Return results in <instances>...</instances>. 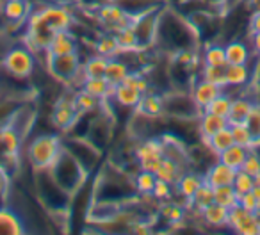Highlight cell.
Listing matches in <instances>:
<instances>
[{
    "label": "cell",
    "instance_id": "1",
    "mask_svg": "<svg viewBox=\"0 0 260 235\" xmlns=\"http://www.w3.org/2000/svg\"><path fill=\"white\" fill-rule=\"evenodd\" d=\"M155 50L164 55H175L185 50H202V40L196 27L171 2L159 11Z\"/></svg>",
    "mask_w": 260,
    "mask_h": 235
},
{
    "label": "cell",
    "instance_id": "2",
    "mask_svg": "<svg viewBox=\"0 0 260 235\" xmlns=\"http://www.w3.org/2000/svg\"><path fill=\"white\" fill-rule=\"evenodd\" d=\"M34 189L38 202L47 212L70 210L72 194L57 184L50 170H34Z\"/></svg>",
    "mask_w": 260,
    "mask_h": 235
},
{
    "label": "cell",
    "instance_id": "3",
    "mask_svg": "<svg viewBox=\"0 0 260 235\" xmlns=\"http://www.w3.org/2000/svg\"><path fill=\"white\" fill-rule=\"evenodd\" d=\"M54 175V178L57 180V184L61 185L64 191H68L70 194L77 192L87 180H89L91 173L72 155L70 152H66L62 148V152L59 153V157L55 159V162L52 164V167H48Z\"/></svg>",
    "mask_w": 260,
    "mask_h": 235
},
{
    "label": "cell",
    "instance_id": "4",
    "mask_svg": "<svg viewBox=\"0 0 260 235\" xmlns=\"http://www.w3.org/2000/svg\"><path fill=\"white\" fill-rule=\"evenodd\" d=\"M62 152V138L59 134H40L27 145V160L32 170H48Z\"/></svg>",
    "mask_w": 260,
    "mask_h": 235
},
{
    "label": "cell",
    "instance_id": "5",
    "mask_svg": "<svg viewBox=\"0 0 260 235\" xmlns=\"http://www.w3.org/2000/svg\"><path fill=\"white\" fill-rule=\"evenodd\" d=\"M62 148L70 152L91 175L98 171V167L104 162V150H100L96 145L89 141L84 136H72L62 139Z\"/></svg>",
    "mask_w": 260,
    "mask_h": 235
},
{
    "label": "cell",
    "instance_id": "6",
    "mask_svg": "<svg viewBox=\"0 0 260 235\" xmlns=\"http://www.w3.org/2000/svg\"><path fill=\"white\" fill-rule=\"evenodd\" d=\"M164 116L168 118H180V120H198L202 109L192 98L191 91L171 89L162 94Z\"/></svg>",
    "mask_w": 260,
    "mask_h": 235
},
{
    "label": "cell",
    "instance_id": "7",
    "mask_svg": "<svg viewBox=\"0 0 260 235\" xmlns=\"http://www.w3.org/2000/svg\"><path fill=\"white\" fill-rule=\"evenodd\" d=\"M82 57L79 52L75 54H64V55H47L45 54V68L48 75L55 82L62 86H70L72 80L75 79L77 73L82 70Z\"/></svg>",
    "mask_w": 260,
    "mask_h": 235
},
{
    "label": "cell",
    "instance_id": "8",
    "mask_svg": "<svg viewBox=\"0 0 260 235\" xmlns=\"http://www.w3.org/2000/svg\"><path fill=\"white\" fill-rule=\"evenodd\" d=\"M0 64L9 73L20 79H30L36 68V54L27 45L23 47H11L6 55L0 59Z\"/></svg>",
    "mask_w": 260,
    "mask_h": 235
},
{
    "label": "cell",
    "instance_id": "9",
    "mask_svg": "<svg viewBox=\"0 0 260 235\" xmlns=\"http://www.w3.org/2000/svg\"><path fill=\"white\" fill-rule=\"evenodd\" d=\"M79 116L80 112L75 104V91L72 89V93H64L55 98L50 112V121L54 128L61 132H70L75 121L79 120Z\"/></svg>",
    "mask_w": 260,
    "mask_h": 235
},
{
    "label": "cell",
    "instance_id": "10",
    "mask_svg": "<svg viewBox=\"0 0 260 235\" xmlns=\"http://www.w3.org/2000/svg\"><path fill=\"white\" fill-rule=\"evenodd\" d=\"M94 18H96L98 27H102L104 32H112V34L119 32L123 29H128L134 23V18L130 15H126L121 8H118L112 0L94 13Z\"/></svg>",
    "mask_w": 260,
    "mask_h": 235
},
{
    "label": "cell",
    "instance_id": "11",
    "mask_svg": "<svg viewBox=\"0 0 260 235\" xmlns=\"http://www.w3.org/2000/svg\"><path fill=\"white\" fill-rule=\"evenodd\" d=\"M164 157V145L160 138L143 139L136 146V160L139 167L146 171H155Z\"/></svg>",
    "mask_w": 260,
    "mask_h": 235
},
{
    "label": "cell",
    "instance_id": "12",
    "mask_svg": "<svg viewBox=\"0 0 260 235\" xmlns=\"http://www.w3.org/2000/svg\"><path fill=\"white\" fill-rule=\"evenodd\" d=\"M160 11V9H159ZM159 11L146 13L139 16L132 23V29L138 38V43L141 50H150L155 48V36H157V22H159Z\"/></svg>",
    "mask_w": 260,
    "mask_h": 235
},
{
    "label": "cell",
    "instance_id": "13",
    "mask_svg": "<svg viewBox=\"0 0 260 235\" xmlns=\"http://www.w3.org/2000/svg\"><path fill=\"white\" fill-rule=\"evenodd\" d=\"M30 13H32V0H11V2H4V15H6V32L11 30L23 29L25 30L27 20H29Z\"/></svg>",
    "mask_w": 260,
    "mask_h": 235
},
{
    "label": "cell",
    "instance_id": "14",
    "mask_svg": "<svg viewBox=\"0 0 260 235\" xmlns=\"http://www.w3.org/2000/svg\"><path fill=\"white\" fill-rule=\"evenodd\" d=\"M228 228L239 235H260V228L253 217V212H248L241 205H235L234 209H230Z\"/></svg>",
    "mask_w": 260,
    "mask_h": 235
},
{
    "label": "cell",
    "instance_id": "15",
    "mask_svg": "<svg viewBox=\"0 0 260 235\" xmlns=\"http://www.w3.org/2000/svg\"><path fill=\"white\" fill-rule=\"evenodd\" d=\"M112 2L134 20L146 15V13L159 11L166 4H170V0H112Z\"/></svg>",
    "mask_w": 260,
    "mask_h": 235
},
{
    "label": "cell",
    "instance_id": "16",
    "mask_svg": "<svg viewBox=\"0 0 260 235\" xmlns=\"http://www.w3.org/2000/svg\"><path fill=\"white\" fill-rule=\"evenodd\" d=\"M224 52H226V62L228 64H249L255 59L249 41L244 38L230 40L224 43Z\"/></svg>",
    "mask_w": 260,
    "mask_h": 235
},
{
    "label": "cell",
    "instance_id": "17",
    "mask_svg": "<svg viewBox=\"0 0 260 235\" xmlns=\"http://www.w3.org/2000/svg\"><path fill=\"white\" fill-rule=\"evenodd\" d=\"M80 45L77 40L75 32L72 29L68 30H59L54 34L50 45L47 48V55H64V54H75L79 52Z\"/></svg>",
    "mask_w": 260,
    "mask_h": 235
},
{
    "label": "cell",
    "instance_id": "18",
    "mask_svg": "<svg viewBox=\"0 0 260 235\" xmlns=\"http://www.w3.org/2000/svg\"><path fill=\"white\" fill-rule=\"evenodd\" d=\"M237 170L226 166L224 162H221L219 159L216 160L214 164H210L207 167V171L203 173V180L205 184L212 185V187H219V185H232L234 184V178Z\"/></svg>",
    "mask_w": 260,
    "mask_h": 235
},
{
    "label": "cell",
    "instance_id": "19",
    "mask_svg": "<svg viewBox=\"0 0 260 235\" xmlns=\"http://www.w3.org/2000/svg\"><path fill=\"white\" fill-rule=\"evenodd\" d=\"M203 184H205L203 173L194 171V170H187L185 173H182V177L178 178V182L175 184V192H177L185 203H189L192 194H194Z\"/></svg>",
    "mask_w": 260,
    "mask_h": 235
},
{
    "label": "cell",
    "instance_id": "20",
    "mask_svg": "<svg viewBox=\"0 0 260 235\" xmlns=\"http://www.w3.org/2000/svg\"><path fill=\"white\" fill-rule=\"evenodd\" d=\"M189 91H191L192 98H194V102L198 104V107L203 111V109H205L214 98L219 96L224 89L219 86H216V84L209 82V80H205V79H196Z\"/></svg>",
    "mask_w": 260,
    "mask_h": 235
},
{
    "label": "cell",
    "instance_id": "21",
    "mask_svg": "<svg viewBox=\"0 0 260 235\" xmlns=\"http://www.w3.org/2000/svg\"><path fill=\"white\" fill-rule=\"evenodd\" d=\"M253 73L255 70L249 64H226L224 66V75H226V87H237L244 89L246 86L253 82ZM224 87V89H226Z\"/></svg>",
    "mask_w": 260,
    "mask_h": 235
},
{
    "label": "cell",
    "instance_id": "22",
    "mask_svg": "<svg viewBox=\"0 0 260 235\" xmlns=\"http://www.w3.org/2000/svg\"><path fill=\"white\" fill-rule=\"evenodd\" d=\"M27 226L20 214L9 207H0V235H22Z\"/></svg>",
    "mask_w": 260,
    "mask_h": 235
},
{
    "label": "cell",
    "instance_id": "23",
    "mask_svg": "<svg viewBox=\"0 0 260 235\" xmlns=\"http://www.w3.org/2000/svg\"><path fill=\"white\" fill-rule=\"evenodd\" d=\"M228 120L223 118V116L212 114V112L202 111L198 118V130H200V139L202 141H207L209 138H212L216 132L223 130L224 127H228Z\"/></svg>",
    "mask_w": 260,
    "mask_h": 235
},
{
    "label": "cell",
    "instance_id": "24",
    "mask_svg": "<svg viewBox=\"0 0 260 235\" xmlns=\"http://www.w3.org/2000/svg\"><path fill=\"white\" fill-rule=\"evenodd\" d=\"M111 98L119 105V107H123V109H136L139 105V102H141L143 93L139 89H136V87H132V86H128V84H123L121 82V84H118V86H114Z\"/></svg>",
    "mask_w": 260,
    "mask_h": 235
},
{
    "label": "cell",
    "instance_id": "25",
    "mask_svg": "<svg viewBox=\"0 0 260 235\" xmlns=\"http://www.w3.org/2000/svg\"><path fill=\"white\" fill-rule=\"evenodd\" d=\"M228 216H230V209L219 205V203H210L207 209L200 212L202 221L210 228H228Z\"/></svg>",
    "mask_w": 260,
    "mask_h": 235
},
{
    "label": "cell",
    "instance_id": "26",
    "mask_svg": "<svg viewBox=\"0 0 260 235\" xmlns=\"http://www.w3.org/2000/svg\"><path fill=\"white\" fill-rule=\"evenodd\" d=\"M136 111L143 112V114L150 116V118H157V116L164 114V100L162 94L157 93V91H148V93L143 94L141 102L136 107Z\"/></svg>",
    "mask_w": 260,
    "mask_h": 235
},
{
    "label": "cell",
    "instance_id": "27",
    "mask_svg": "<svg viewBox=\"0 0 260 235\" xmlns=\"http://www.w3.org/2000/svg\"><path fill=\"white\" fill-rule=\"evenodd\" d=\"M202 64L209 66H224L226 62V52H224V45L219 41H214V43H207L202 47Z\"/></svg>",
    "mask_w": 260,
    "mask_h": 235
},
{
    "label": "cell",
    "instance_id": "28",
    "mask_svg": "<svg viewBox=\"0 0 260 235\" xmlns=\"http://www.w3.org/2000/svg\"><path fill=\"white\" fill-rule=\"evenodd\" d=\"M153 173H155V177L159 180L170 182V184L175 185L178 182V178L182 177V173H185V170L170 157H162V160L159 162V166H157V170Z\"/></svg>",
    "mask_w": 260,
    "mask_h": 235
},
{
    "label": "cell",
    "instance_id": "29",
    "mask_svg": "<svg viewBox=\"0 0 260 235\" xmlns=\"http://www.w3.org/2000/svg\"><path fill=\"white\" fill-rule=\"evenodd\" d=\"M93 52L94 54L104 55V57H107V59L118 57L119 55V45H118V40H116V34L104 32V34H100V36H96Z\"/></svg>",
    "mask_w": 260,
    "mask_h": 235
},
{
    "label": "cell",
    "instance_id": "30",
    "mask_svg": "<svg viewBox=\"0 0 260 235\" xmlns=\"http://www.w3.org/2000/svg\"><path fill=\"white\" fill-rule=\"evenodd\" d=\"M210 203H214V187L209 184H203L202 187L192 194V198L189 199L187 209H191L196 216H200V212H202L203 209H207Z\"/></svg>",
    "mask_w": 260,
    "mask_h": 235
},
{
    "label": "cell",
    "instance_id": "31",
    "mask_svg": "<svg viewBox=\"0 0 260 235\" xmlns=\"http://www.w3.org/2000/svg\"><path fill=\"white\" fill-rule=\"evenodd\" d=\"M130 72H132V70H130V66L126 64L123 59L112 57V59H109L107 72H105V79L109 80V84H111V86H118V84H121L123 80L126 79V75H128Z\"/></svg>",
    "mask_w": 260,
    "mask_h": 235
},
{
    "label": "cell",
    "instance_id": "32",
    "mask_svg": "<svg viewBox=\"0 0 260 235\" xmlns=\"http://www.w3.org/2000/svg\"><path fill=\"white\" fill-rule=\"evenodd\" d=\"M248 153H249L248 148H244V146H241V145H235L234 143L230 148H226L223 153H219L217 159H219L221 162L226 164V166L234 167V170H241L246 157H248Z\"/></svg>",
    "mask_w": 260,
    "mask_h": 235
},
{
    "label": "cell",
    "instance_id": "33",
    "mask_svg": "<svg viewBox=\"0 0 260 235\" xmlns=\"http://www.w3.org/2000/svg\"><path fill=\"white\" fill-rule=\"evenodd\" d=\"M82 89H86L87 93L100 98V100H105V98H111L114 86H111L105 77H89V79H86V82H84Z\"/></svg>",
    "mask_w": 260,
    "mask_h": 235
},
{
    "label": "cell",
    "instance_id": "34",
    "mask_svg": "<svg viewBox=\"0 0 260 235\" xmlns=\"http://www.w3.org/2000/svg\"><path fill=\"white\" fill-rule=\"evenodd\" d=\"M203 143H205V145L209 146V148L212 150L217 157H219V153H223L224 150L230 148V146L234 145V136H232L230 125H228V127H224L223 130L216 132L212 138H209L207 141H203Z\"/></svg>",
    "mask_w": 260,
    "mask_h": 235
},
{
    "label": "cell",
    "instance_id": "35",
    "mask_svg": "<svg viewBox=\"0 0 260 235\" xmlns=\"http://www.w3.org/2000/svg\"><path fill=\"white\" fill-rule=\"evenodd\" d=\"M107 64H109L107 57H104V55H100V54H91L89 57L84 59L82 68L87 79H89V77H105Z\"/></svg>",
    "mask_w": 260,
    "mask_h": 235
},
{
    "label": "cell",
    "instance_id": "36",
    "mask_svg": "<svg viewBox=\"0 0 260 235\" xmlns=\"http://www.w3.org/2000/svg\"><path fill=\"white\" fill-rule=\"evenodd\" d=\"M134 184L138 189L139 196H152L153 187L157 184V177L153 171H146V170H139L134 175Z\"/></svg>",
    "mask_w": 260,
    "mask_h": 235
},
{
    "label": "cell",
    "instance_id": "37",
    "mask_svg": "<svg viewBox=\"0 0 260 235\" xmlns=\"http://www.w3.org/2000/svg\"><path fill=\"white\" fill-rule=\"evenodd\" d=\"M214 202L226 209H234L235 205H239V194L234 185H219L214 187Z\"/></svg>",
    "mask_w": 260,
    "mask_h": 235
},
{
    "label": "cell",
    "instance_id": "38",
    "mask_svg": "<svg viewBox=\"0 0 260 235\" xmlns=\"http://www.w3.org/2000/svg\"><path fill=\"white\" fill-rule=\"evenodd\" d=\"M75 104L80 114H89V112H94L100 107L102 100L93 96L91 93H87L86 89H79V91H75Z\"/></svg>",
    "mask_w": 260,
    "mask_h": 235
},
{
    "label": "cell",
    "instance_id": "39",
    "mask_svg": "<svg viewBox=\"0 0 260 235\" xmlns=\"http://www.w3.org/2000/svg\"><path fill=\"white\" fill-rule=\"evenodd\" d=\"M232 100H234V96H232L230 93H226V91H223V93H221L217 98H214V100L210 102V104L207 105L203 111L212 112V114H217V116H223V118H226V120H228V114H230V107H232Z\"/></svg>",
    "mask_w": 260,
    "mask_h": 235
},
{
    "label": "cell",
    "instance_id": "40",
    "mask_svg": "<svg viewBox=\"0 0 260 235\" xmlns=\"http://www.w3.org/2000/svg\"><path fill=\"white\" fill-rule=\"evenodd\" d=\"M230 130H232V136H234L235 145H241V146H244V148H248V150L255 148V138H253L251 130H249L246 123L230 125Z\"/></svg>",
    "mask_w": 260,
    "mask_h": 235
},
{
    "label": "cell",
    "instance_id": "41",
    "mask_svg": "<svg viewBox=\"0 0 260 235\" xmlns=\"http://www.w3.org/2000/svg\"><path fill=\"white\" fill-rule=\"evenodd\" d=\"M200 79H205L209 82L216 84L219 87H226V75H224V68L221 66H209V64H202L200 68Z\"/></svg>",
    "mask_w": 260,
    "mask_h": 235
},
{
    "label": "cell",
    "instance_id": "42",
    "mask_svg": "<svg viewBox=\"0 0 260 235\" xmlns=\"http://www.w3.org/2000/svg\"><path fill=\"white\" fill-rule=\"evenodd\" d=\"M116 40H118V45H119V54H121V52L141 50V48H139V43H138V38H136V32H134L132 27L116 32Z\"/></svg>",
    "mask_w": 260,
    "mask_h": 235
},
{
    "label": "cell",
    "instance_id": "43",
    "mask_svg": "<svg viewBox=\"0 0 260 235\" xmlns=\"http://www.w3.org/2000/svg\"><path fill=\"white\" fill-rule=\"evenodd\" d=\"M234 189L237 191V194H246V192H249L253 189V185H255V177H251L249 173H246L244 170H237V173H235V178H234Z\"/></svg>",
    "mask_w": 260,
    "mask_h": 235
},
{
    "label": "cell",
    "instance_id": "44",
    "mask_svg": "<svg viewBox=\"0 0 260 235\" xmlns=\"http://www.w3.org/2000/svg\"><path fill=\"white\" fill-rule=\"evenodd\" d=\"M246 125H248V128L251 130L253 138H255V146H256L260 143V102H256L255 107L251 109L248 120H246Z\"/></svg>",
    "mask_w": 260,
    "mask_h": 235
},
{
    "label": "cell",
    "instance_id": "45",
    "mask_svg": "<svg viewBox=\"0 0 260 235\" xmlns=\"http://www.w3.org/2000/svg\"><path fill=\"white\" fill-rule=\"evenodd\" d=\"M173 192H175V185L173 184H170V182H164V180H159V178H157V184H155V187H153L152 196L157 199V202H168V199H171Z\"/></svg>",
    "mask_w": 260,
    "mask_h": 235
},
{
    "label": "cell",
    "instance_id": "46",
    "mask_svg": "<svg viewBox=\"0 0 260 235\" xmlns=\"http://www.w3.org/2000/svg\"><path fill=\"white\" fill-rule=\"evenodd\" d=\"M241 170H244L246 173H249L251 177H260V155L255 150H249L248 157H246L244 164H242Z\"/></svg>",
    "mask_w": 260,
    "mask_h": 235
},
{
    "label": "cell",
    "instance_id": "47",
    "mask_svg": "<svg viewBox=\"0 0 260 235\" xmlns=\"http://www.w3.org/2000/svg\"><path fill=\"white\" fill-rule=\"evenodd\" d=\"M111 0H73V6L82 11L87 13H96L100 8H104L105 4H109Z\"/></svg>",
    "mask_w": 260,
    "mask_h": 235
},
{
    "label": "cell",
    "instance_id": "48",
    "mask_svg": "<svg viewBox=\"0 0 260 235\" xmlns=\"http://www.w3.org/2000/svg\"><path fill=\"white\" fill-rule=\"evenodd\" d=\"M239 205L242 207V209H246L248 212H255L256 207H260V203L256 202L255 194H253L251 191L246 192V194H241L239 196Z\"/></svg>",
    "mask_w": 260,
    "mask_h": 235
},
{
    "label": "cell",
    "instance_id": "49",
    "mask_svg": "<svg viewBox=\"0 0 260 235\" xmlns=\"http://www.w3.org/2000/svg\"><path fill=\"white\" fill-rule=\"evenodd\" d=\"M203 2H205L212 11L221 13V15H224V13L228 11V8H230L228 0H203Z\"/></svg>",
    "mask_w": 260,
    "mask_h": 235
},
{
    "label": "cell",
    "instance_id": "50",
    "mask_svg": "<svg viewBox=\"0 0 260 235\" xmlns=\"http://www.w3.org/2000/svg\"><path fill=\"white\" fill-rule=\"evenodd\" d=\"M260 32V11H251L248 22V34Z\"/></svg>",
    "mask_w": 260,
    "mask_h": 235
},
{
    "label": "cell",
    "instance_id": "51",
    "mask_svg": "<svg viewBox=\"0 0 260 235\" xmlns=\"http://www.w3.org/2000/svg\"><path fill=\"white\" fill-rule=\"evenodd\" d=\"M248 41H249V47H251L253 54H255L256 57H260V32L248 34Z\"/></svg>",
    "mask_w": 260,
    "mask_h": 235
},
{
    "label": "cell",
    "instance_id": "52",
    "mask_svg": "<svg viewBox=\"0 0 260 235\" xmlns=\"http://www.w3.org/2000/svg\"><path fill=\"white\" fill-rule=\"evenodd\" d=\"M9 191V178L6 171H0V199H4V196Z\"/></svg>",
    "mask_w": 260,
    "mask_h": 235
},
{
    "label": "cell",
    "instance_id": "53",
    "mask_svg": "<svg viewBox=\"0 0 260 235\" xmlns=\"http://www.w3.org/2000/svg\"><path fill=\"white\" fill-rule=\"evenodd\" d=\"M8 23H6V15H4V0H0V32L6 30Z\"/></svg>",
    "mask_w": 260,
    "mask_h": 235
},
{
    "label": "cell",
    "instance_id": "54",
    "mask_svg": "<svg viewBox=\"0 0 260 235\" xmlns=\"http://www.w3.org/2000/svg\"><path fill=\"white\" fill-rule=\"evenodd\" d=\"M251 192H253V194H255L256 202L260 203V177H256V178H255V185H253Z\"/></svg>",
    "mask_w": 260,
    "mask_h": 235
},
{
    "label": "cell",
    "instance_id": "55",
    "mask_svg": "<svg viewBox=\"0 0 260 235\" xmlns=\"http://www.w3.org/2000/svg\"><path fill=\"white\" fill-rule=\"evenodd\" d=\"M246 6L249 8V11H256L260 8V0H242Z\"/></svg>",
    "mask_w": 260,
    "mask_h": 235
},
{
    "label": "cell",
    "instance_id": "56",
    "mask_svg": "<svg viewBox=\"0 0 260 235\" xmlns=\"http://www.w3.org/2000/svg\"><path fill=\"white\" fill-rule=\"evenodd\" d=\"M253 217H255L256 224H258V228H260V207H256V210L253 212Z\"/></svg>",
    "mask_w": 260,
    "mask_h": 235
},
{
    "label": "cell",
    "instance_id": "57",
    "mask_svg": "<svg viewBox=\"0 0 260 235\" xmlns=\"http://www.w3.org/2000/svg\"><path fill=\"white\" fill-rule=\"evenodd\" d=\"M4 2H11V0H4Z\"/></svg>",
    "mask_w": 260,
    "mask_h": 235
},
{
    "label": "cell",
    "instance_id": "58",
    "mask_svg": "<svg viewBox=\"0 0 260 235\" xmlns=\"http://www.w3.org/2000/svg\"><path fill=\"white\" fill-rule=\"evenodd\" d=\"M256 11H260V8H258V9H256Z\"/></svg>",
    "mask_w": 260,
    "mask_h": 235
}]
</instances>
